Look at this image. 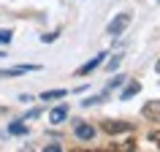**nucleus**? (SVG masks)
I'll return each instance as SVG.
<instances>
[{"label":"nucleus","mask_w":160,"mask_h":152,"mask_svg":"<svg viewBox=\"0 0 160 152\" xmlns=\"http://www.w3.org/2000/svg\"><path fill=\"white\" fill-rule=\"evenodd\" d=\"M73 133H76V139H82V141H92V139H95V128L87 125V122H76Z\"/></svg>","instance_id":"39448f33"},{"label":"nucleus","mask_w":160,"mask_h":152,"mask_svg":"<svg viewBox=\"0 0 160 152\" xmlns=\"http://www.w3.org/2000/svg\"><path fill=\"white\" fill-rule=\"evenodd\" d=\"M11 38H14V33L11 30H0V43L6 46V43H11Z\"/></svg>","instance_id":"4468645a"},{"label":"nucleus","mask_w":160,"mask_h":152,"mask_svg":"<svg viewBox=\"0 0 160 152\" xmlns=\"http://www.w3.org/2000/svg\"><path fill=\"white\" fill-rule=\"evenodd\" d=\"M46 149H49V152H60L62 147H60V144H46Z\"/></svg>","instance_id":"a211bd4d"},{"label":"nucleus","mask_w":160,"mask_h":152,"mask_svg":"<svg viewBox=\"0 0 160 152\" xmlns=\"http://www.w3.org/2000/svg\"><path fill=\"white\" fill-rule=\"evenodd\" d=\"M138 93H141V82L130 79V82L125 84V90L119 93V101H130V98H133V95H138Z\"/></svg>","instance_id":"0eeeda50"},{"label":"nucleus","mask_w":160,"mask_h":152,"mask_svg":"<svg viewBox=\"0 0 160 152\" xmlns=\"http://www.w3.org/2000/svg\"><path fill=\"white\" fill-rule=\"evenodd\" d=\"M30 71H41V65H33V63H25V65H11V68H0V79H11V76H22V73H30Z\"/></svg>","instance_id":"7ed1b4c3"},{"label":"nucleus","mask_w":160,"mask_h":152,"mask_svg":"<svg viewBox=\"0 0 160 152\" xmlns=\"http://www.w3.org/2000/svg\"><path fill=\"white\" fill-rule=\"evenodd\" d=\"M125 82H128V76H122V73H119V76H114V79L109 82V93H111V90H117V87H122Z\"/></svg>","instance_id":"9b49d317"},{"label":"nucleus","mask_w":160,"mask_h":152,"mask_svg":"<svg viewBox=\"0 0 160 152\" xmlns=\"http://www.w3.org/2000/svg\"><path fill=\"white\" fill-rule=\"evenodd\" d=\"M141 114L149 122H160V101H149V103H144L141 106Z\"/></svg>","instance_id":"20e7f679"},{"label":"nucleus","mask_w":160,"mask_h":152,"mask_svg":"<svg viewBox=\"0 0 160 152\" xmlns=\"http://www.w3.org/2000/svg\"><path fill=\"white\" fill-rule=\"evenodd\" d=\"M65 90H46V93H41V101H57V98H65Z\"/></svg>","instance_id":"9d476101"},{"label":"nucleus","mask_w":160,"mask_h":152,"mask_svg":"<svg viewBox=\"0 0 160 152\" xmlns=\"http://www.w3.org/2000/svg\"><path fill=\"white\" fill-rule=\"evenodd\" d=\"M8 133H11V136H27V125H25V119H19V122H11V125H8Z\"/></svg>","instance_id":"1a4fd4ad"},{"label":"nucleus","mask_w":160,"mask_h":152,"mask_svg":"<svg viewBox=\"0 0 160 152\" xmlns=\"http://www.w3.org/2000/svg\"><path fill=\"white\" fill-rule=\"evenodd\" d=\"M106 57H109V54H103V52H101L98 57H92L90 63H84V65L79 68V71H76V76H87V73H92L95 68H101V65H103V60H106Z\"/></svg>","instance_id":"423d86ee"},{"label":"nucleus","mask_w":160,"mask_h":152,"mask_svg":"<svg viewBox=\"0 0 160 152\" xmlns=\"http://www.w3.org/2000/svg\"><path fill=\"white\" fill-rule=\"evenodd\" d=\"M114 149H122V152H133L136 149V139H128V141H122V144H117Z\"/></svg>","instance_id":"ddd939ff"},{"label":"nucleus","mask_w":160,"mask_h":152,"mask_svg":"<svg viewBox=\"0 0 160 152\" xmlns=\"http://www.w3.org/2000/svg\"><path fill=\"white\" fill-rule=\"evenodd\" d=\"M103 101H106V95H92V98L82 101V106H84V109H90V106H95V103H103Z\"/></svg>","instance_id":"f8f14e48"},{"label":"nucleus","mask_w":160,"mask_h":152,"mask_svg":"<svg viewBox=\"0 0 160 152\" xmlns=\"http://www.w3.org/2000/svg\"><path fill=\"white\" fill-rule=\"evenodd\" d=\"M106 68H109V71H117V68H119V54H117V57H111Z\"/></svg>","instance_id":"f3484780"},{"label":"nucleus","mask_w":160,"mask_h":152,"mask_svg":"<svg viewBox=\"0 0 160 152\" xmlns=\"http://www.w3.org/2000/svg\"><path fill=\"white\" fill-rule=\"evenodd\" d=\"M101 130H106L109 136L130 133V130H133V122H122V119H103V122H101Z\"/></svg>","instance_id":"f03ea898"},{"label":"nucleus","mask_w":160,"mask_h":152,"mask_svg":"<svg viewBox=\"0 0 160 152\" xmlns=\"http://www.w3.org/2000/svg\"><path fill=\"white\" fill-rule=\"evenodd\" d=\"M0 57H6V52H0Z\"/></svg>","instance_id":"6ab92c4d"},{"label":"nucleus","mask_w":160,"mask_h":152,"mask_svg":"<svg viewBox=\"0 0 160 152\" xmlns=\"http://www.w3.org/2000/svg\"><path fill=\"white\" fill-rule=\"evenodd\" d=\"M68 119V106L62 103V106H54V109L49 111V122L52 125H60V122H65Z\"/></svg>","instance_id":"6e6552de"},{"label":"nucleus","mask_w":160,"mask_h":152,"mask_svg":"<svg viewBox=\"0 0 160 152\" xmlns=\"http://www.w3.org/2000/svg\"><path fill=\"white\" fill-rule=\"evenodd\" d=\"M130 22H133V14H130V11H122V14H117V17L109 22L106 33H109L111 38H117V35H122V33L128 30V25H130Z\"/></svg>","instance_id":"f257e3e1"},{"label":"nucleus","mask_w":160,"mask_h":152,"mask_svg":"<svg viewBox=\"0 0 160 152\" xmlns=\"http://www.w3.org/2000/svg\"><path fill=\"white\" fill-rule=\"evenodd\" d=\"M57 35H60V33H43V35H41V41H43V43H52Z\"/></svg>","instance_id":"dca6fc26"},{"label":"nucleus","mask_w":160,"mask_h":152,"mask_svg":"<svg viewBox=\"0 0 160 152\" xmlns=\"http://www.w3.org/2000/svg\"><path fill=\"white\" fill-rule=\"evenodd\" d=\"M149 141H152V144H155V147L160 149V130H152V133H149Z\"/></svg>","instance_id":"2eb2a0df"}]
</instances>
